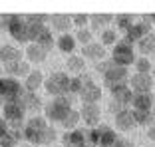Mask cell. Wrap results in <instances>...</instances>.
<instances>
[{
	"mask_svg": "<svg viewBox=\"0 0 155 147\" xmlns=\"http://www.w3.org/2000/svg\"><path fill=\"white\" fill-rule=\"evenodd\" d=\"M22 137L32 145H52L56 141V129L48 125L46 117L42 115H34L26 121L24 125Z\"/></svg>",
	"mask_w": 155,
	"mask_h": 147,
	"instance_id": "obj_1",
	"label": "cell"
},
{
	"mask_svg": "<svg viewBox=\"0 0 155 147\" xmlns=\"http://www.w3.org/2000/svg\"><path fill=\"white\" fill-rule=\"evenodd\" d=\"M70 111H72V100H70V96L54 97L50 103H46V106H44L46 121H58V123H62Z\"/></svg>",
	"mask_w": 155,
	"mask_h": 147,
	"instance_id": "obj_2",
	"label": "cell"
},
{
	"mask_svg": "<svg viewBox=\"0 0 155 147\" xmlns=\"http://www.w3.org/2000/svg\"><path fill=\"white\" fill-rule=\"evenodd\" d=\"M46 92L54 97H64L70 93V78L64 72H54L48 76V80H44Z\"/></svg>",
	"mask_w": 155,
	"mask_h": 147,
	"instance_id": "obj_3",
	"label": "cell"
},
{
	"mask_svg": "<svg viewBox=\"0 0 155 147\" xmlns=\"http://www.w3.org/2000/svg\"><path fill=\"white\" fill-rule=\"evenodd\" d=\"M111 62L121 68H127L135 62V50H133V44H129L127 40H117V44L114 46L111 52Z\"/></svg>",
	"mask_w": 155,
	"mask_h": 147,
	"instance_id": "obj_4",
	"label": "cell"
},
{
	"mask_svg": "<svg viewBox=\"0 0 155 147\" xmlns=\"http://www.w3.org/2000/svg\"><path fill=\"white\" fill-rule=\"evenodd\" d=\"M2 111H4V117H2V119H4L6 123L12 125V129H18L20 125H22L26 111H24L20 100H16V101H4V103H2Z\"/></svg>",
	"mask_w": 155,
	"mask_h": 147,
	"instance_id": "obj_5",
	"label": "cell"
},
{
	"mask_svg": "<svg viewBox=\"0 0 155 147\" xmlns=\"http://www.w3.org/2000/svg\"><path fill=\"white\" fill-rule=\"evenodd\" d=\"M24 93V86L16 78H0V100L16 101Z\"/></svg>",
	"mask_w": 155,
	"mask_h": 147,
	"instance_id": "obj_6",
	"label": "cell"
},
{
	"mask_svg": "<svg viewBox=\"0 0 155 147\" xmlns=\"http://www.w3.org/2000/svg\"><path fill=\"white\" fill-rule=\"evenodd\" d=\"M82 90H80V100H82V103H97V101L101 100V90L100 86H97L94 80L90 78V76H82Z\"/></svg>",
	"mask_w": 155,
	"mask_h": 147,
	"instance_id": "obj_7",
	"label": "cell"
},
{
	"mask_svg": "<svg viewBox=\"0 0 155 147\" xmlns=\"http://www.w3.org/2000/svg\"><path fill=\"white\" fill-rule=\"evenodd\" d=\"M101 76H104V82L107 83V87L119 86V83H127V68H121V66L114 64L111 60H110L107 70H105Z\"/></svg>",
	"mask_w": 155,
	"mask_h": 147,
	"instance_id": "obj_8",
	"label": "cell"
},
{
	"mask_svg": "<svg viewBox=\"0 0 155 147\" xmlns=\"http://www.w3.org/2000/svg\"><path fill=\"white\" fill-rule=\"evenodd\" d=\"M6 32H8L16 42H20V44L28 42V24H26V20H24V16L14 14V16H12V22H10V26H8V30H6Z\"/></svg>",
	"mask_w": 155,
	"mask_h": 147,
	"instance_id": "obj_9",
	"label": "cell"
},
{
	"mask_svg": "<svg viewBox=\"0 0 155 147\" xmlns=\"http://www.w3.org/2000/svg\"><path fill=\"white\" fill-rule=\"evenodd\" d=\"M151 30V22L147 20V16L143 20H139V22H133L131 26L127 28V32H125V40L129 42V44H133V42H139L143 36H147Z\"/></svg>",
	"mask_w": 155,
	"mask_h": 147,
	"instance_id": "obj_10",
	"label": "cell"
},
{
	"mask_svg": "<svg viewBox=\"0 0 155 147\" xmlns=\"http://www.w3.org/2000/svg\"><path fill=\"white\" fill-rule=\"evenodd\" d=\"M129 83V90H133V93H149V90L153 87V78L149 74H133Z\"/></svg>",
	"mask_w": 155,
	"mask_h": 147,
	"instance_id": "obj_11",
	"label": "cell"
},
{
	"mask_svg": "<svg viewBox=\"0 0 155 147\" xmlns=\"http://www.w3.org/2000/svg\"><path fill=\"white\" fill-rule=\"evenodd\" d=\"M100 106L97 103H84L82 111H80V119H84V123L90 127H96L100 123Z\"/></svg>",
	"mask_w": 155,
	"mask_h": 147,
	"instance_id": "obj_12",
	"label": "cell"
},
{
	"mask_svg": "<svg viewBox=\"0 0 155 147\" xmlns=\"http://www.w3.org/2000/svg\"><path fill=\"white\" fill-rule=\"evenodd\" d=\"M20 103H22L24 111L26 113H38V111L42 109V100L38 97V93H32V92H26L24 90V93L20 96Z\"/></svg>",
	"mask_w": 155,
	"mask_h": 147,
	"instance_id": "obj_13",
	"label": "cell"
},
{
	"mask_svg": "<svg viewBox=\"0 0 155 147\" xmlns=\"http://www.w3.org/2000/svg\"><path fill=\"white\" fill-rule=\"evenodd\" d=\"M62 143L64 147H87V137H86V131L82 129H72L62 137Z\"/></svg>",
	"mask_w": 155,
	"mask_h": 147,
	"instance_id": "obj_14",
	"label": "cell"
},
{
	"mask_svg": "<svg viewBox=\"0 0 155 147\" xmlns=\"http://www.w3.org/2000/svg\"><path fill=\"white\" fill-rule=\"evenodd\" d=\"M0 62H2L4 68L6 66H12V64H18V62H22V52L18 48L6 44V46L0 48Z\"/></svg>",
	"mask_w": 155,
	"mask_h": 147,
	"instance_id": "obj_15",
	"label": "cell"
},
{
	"mask_svg": "<svg viewBox=\"0 0 155 147\" xmlns=\"http://www.w3.org/2000/svg\"><path fill=\"white\" fill-rule=\"evenodd\" d=\"M110 92H111V97H114V101H117V103H121V106H127L129 101H131V97H133V92L129 90L127 83L111 86V87H110Z\"/></svg>",
	"mask_w": 155,
	"mask_h": 147,
	"instance_id": "obj_16",
	"label": "cell"
},
{
	"mask_svg": "<svg viewBox=\"0 0 155 147\" xmlns=\"http://www.w3.org/2000/svg\"><path fill=\"white\" fill-rule=\"evenodd\" d=\"M96 133H97V147H111L117 139L115 131L110 127V125H100L96 127Z\"/></svg>",
	"mask_w": 155,
	"mask_h": 147,
	"instance_id": "obj_17",
	"label": "cell"
},
{
	"mask_svg": "<svg viewBox=\"0 0 155 147\" xmlns=\"http://www.w3.org/2000/svg\"><path fill=\"white\" fill-rule=\"evenodd\" d=\"M129 103H131L133 111H151L153 96H151V93H133V97H131Z\"/></svg>",
	"mask_w": 155,
	"mask_h": 147,
	"instance_id": "obj_18",
	"label": "cell"
},
{
	"mask_svg": "<svg viewBox=\"0 0 155 147\" xmlns=\"http://www.w3.org/2000/svg\"><path fill=\"white\" fill-rule=\"evenodd\" d=\"M82 52H84L82 58H87V60H94V62H101L105 58V48L100 42H90L87 46H84Z\"/></svg>",
	"mask_w": 155,
	"mask_h": 147,
	"instance_id": "obj_19",
	"label": "cell"
},
{
	"mask_svg": "<svg viewBox=\"0 0 155 147\" xmlns=\"http://www.w3.org/2000/svg\"><path fill=\"white\" fill-rule=\"evenodd\" d=\"M50 22H52V28H54L56 32L60 34H68L70 26H72V16L70 14H52L50 16Z\"/></svg>",
	"mask_w": 155,
	"mask_h": 147,
	"instance_id": "obj_20",
	"label": "cell"
},
{
	"mask_svg": "<svg viewBox=\"0 0 155 147\" xmlns=\"http://www.w3.org/2000/svg\"><path fill=\"white\" fill-rule=\"evenodd\" d=\"M115 117V127L119 129V131H129V129L135 125V121H133V115H131V109H121L119 113L114 115Z\"/></svg>",
	"mask_w": 155,
	"mask_h": 147,
	"instance_id": "obj_21",
	"label": "cell"
},
{
	"mask_svg": "<svg viewBox=\"0 0 155 147\" xmlns=\"http://www.w3.org/2000/svg\"><path fill=\"white\" fill-rule=\"evenodd\" d=\"M40 86H44V76H42V72L40 70H30V74H28L26 80H24V90L36 93V90Z\"/></svg>",
	"mask_w": 155,
	"mask_h": 147,
	"instance_id": "obj_22",
	"label": "cell"
},
{
	"mask_svg": "<svg viewBox=\"0 0 155 147\" xmlns=\"http://www.w3.org/2000/svg\"><path fill=\"white\" fill-rule=\"evenodd\" d=\"M137 48L143 54V58H147L149 54H155V32H149L147 36H143L137 42Z\"/></svg>",
	"mask_w": 155,
	"mask_h": 147,
	"instance_id": "obj_23",
	"label": "cell"
},
{
	"mask_svg": "<svg viewBox=\"0 0 155 147\" xmlns=\"http://www.w3.org/2000/svg\"><path fill=\"white\" fill-rule=\"evenodd\" d=\"M46 56H48V52H46L44 48H40L38 44H30V46L26 48V58H28V62H32V64L44 62Z\"/></svg>",
	"mask_w": 155,
	"mask_h": 147,
	"instance_id": "obj_24",
	"label": "cell"
},
{
	"mask_svg": "<svg viewBox=\"0 0 155 147\" xmlns=\"http://www.w3.org/2000/svg\"><path fill=\"white\" fill-rule=\"evenodd\" d=\"M76 44H78L76 38H74L70 32H68V34H62V36L58 38V42H56V46L60 48V52H64V54H70V56H72V52H74V50H76Z\"/></svg>",
	"mask_w": 155,
	"mask_h": 147,
	"instance_id": "obj_25",
	"label": "cell"
},
{
	"mask_svg": "<svg viewBox=\"0 0 155 147\" xmlns=\"http://www.w3.org/2000/svg\"><path fill=\"white\" fill-rule=\"evenodd\" d=\"M110 22H114V16H111V14H91L90 16V24H91L94 30H101V32H104L105 26Z\"/></svg>",
	"mask_w": 155,
	"mask_h": 147,
	"instance_id": "obj_26",
	"label": "cell"
},
{
	"mask_svg": "<svg viewBox=\"0 0 155 147\" xmlns=\"http://www.w3.org/2000/svg\"><path fill=\"white\" fill-rule=\"evenodd\" d=\"M20 139H22V133L18 129H8V133L0 137V147H18Z\"/></svg>",
	"mask_w": 155,
	"mask_h": 147,
	"instance_id": "obj_27",
	"label": "cell"
},
{
	"mask_svg": "<svg viewBox=\"0 0 155 147\" xmlns=\"http://www.w3.org/2000/svg\"><path fill=\"white\" fill-rule=\"evenodd\" d=\"M6 74L10 78H16V76H28L30 74V64L28 62H18V64H12V66H6Z\"/></svg>",
	"mask_w": 155,
	"mask_h": 147,
	"instance_id": "obj_28",
	"label": "cell"
},
{
	"mask_svg": "<svg viewBox=\"0 0 155 147\" xmlns=\"http://www.w3.org/2000/svg\"><path fill=\"white\" fill-rule=\"evenodd\" d=\"M114 20H115L117 30H119V32H123V34L127 32V28L133 24V16H131V14H115Z\"/></svg>",
	"mask_w": 155,
	"mask_h": 147,
	"instance_id": "obj_29",
	"label": "cell"
},
{
	"mask_svg": "<svg viewBox=\"0 0 155 147\" xmlns=\"http://www.w3.org/2000/svg\"><path fill=\"white\" fill-rule=\"evenodd\" d=\"M131 115H133L135 125H153V113L151 111H133L131 109Z\"/></svg>",
	"mask_w": 155,
	"mask_h": 147,
	"instance_id": "obj_30",
	"label": "cell"
},
{
	"mask_svg": "<svg viewBox=\"0 0 155 147\" xmlns=\"http://www.w3.org/2000/svg\"><path fill=\"white\" fill-rule=\"evenodd\" d=\"M84 68H86V62H84L82 56H68V70H72V72H84Z\"/></svg>",
	"mask_w": 155,
	"mask_h": 147,
	"instance_id": "obj_31",
	"label": "cell"
},
{
	"mask_svg": "<svg viewBox=\"0 0 155 147\" xmlns=\"http://www.w3.org/2000/svg\"><path fill=\"white\" fill-rule=\"evenodd\" d=\"M78 121H80V111H74V109H72L68 115H66V119L62 121V125H64L68 131H72V129H76Z\"/></svg>",
	"mask_w": 155,
	"mask_h": 147,
	"instance_id": "obj_32",
	"label": "cell"
},
{
	"mask_svg": "<svg viewBox=\"0 0 155 147\" xmlns=\"http://www.w3.org/2000/svg\"><path fill=\"white\" fill-rule=\"evenodd\" d=\"M76 42H80L82 46H87L90 42H94V34H91V30H87V28H82V30H78L76 36Z\"/></svg>",
	"mask_w": 155,
	"mask_h": 147,
	"instance_id": "obj_33",
	"label": "cell"
},
{
	"mask_svg": "<svg viewBox=\"0 0 155 147\" xmlns=\"http://www.w3.org/2000/svg\"><path fill=\"white\" fill-rule=\"evenodd\" d=\"M111 44H117V32L115 30H104L101 32V46H111Z\"/></svg>",
	"mask_w": 155,
	"mask_h": 147,
	"instance_id": "obj_34",
	"label": "cell"
},
{
	"mask_svg": "<svg viewBox=\"0 0 155 147\" xmlns=\"http://www.w3.org/2000/svg\"><path fill=\"white\" fill-rule=\"evenodd\" d=\"M72 16V24H76V26H80V30L82 28H86V24L90 22V14H70Z\"/></svg>",
	"mask_w": 155,
	"mask_h": 147,
	"instance_id": "obj_35",
	"label": "cell"
},
{
	"mask_svg": "<svg viewBox=\"0 0 155 147\" xmlns=\"http://www.w3.org/2000/svg\"><path fill=\"white\" fill-rule=\"evenodd\" d=\"M133 64H135V68H137V74H149V70H151V64H149L147 58H139V60H135Z\"/></svg>",
	"mask_w": 155,
	"mask_h": 147,
	"instance_id": "obj_36",
	"label": "cell"
},
{
	"mask_svg": "<svg viewBox=\"0 0 155 147\" xmlns=\"http://www.w3.org/2000/svg\"><path fill=\"white\" fill-rule=\"evenodd\" d=\"M26 22H40V24H46V20H50L48 14H26L24 16Z\"/></svg>",
	"mask_w": 155,
	"mask_h": 147,
	"instance_id": "obj_37",
	"label": "cell"
},
{
	"mask_svg": "<svg viewBox=\"0 0 155 147\" xmlns=\"http://www.w3.org/2000/svg\"><path fill=\"white\" fill-rule=\"evenodd\" d=\"M82 76H78V78H70V93H80L82 90Z\"/></svg>",
	"mask_w": 155,
	"mask_h": 147,
	"instance_id": "obj_38",
	"label": "cell"
},
{
	"mask_svg": "<svg viewBox=\"0 0 155 147\" xmlns=\"http://www.w3.org/2000/svg\"><path fill=\"white\" fill-rule=\"evenodd\" d=\"M12 16L14 14H4V16H0V28H2V30H8L10 22H12Z\"/></svg>",
	"mask_w": 155,
	"mask_h": 147,
	"instance_id": "obj_39",
	"label": "cell"
},
{
	"mask_svg": "<svg viewBox=\"0 0 155 147\" xmlns=\"http://www.w3.org/2000/svg\"><path fill=\"white\" fill-rule=\"evenodd\" d=\"M111 147H135V145H133L129 139H125V137H117V139H115V143H114Z\"/></svg>",
	"mask_w": 155,
	"mask_h": 147,
	"instance_id": "obj_40",
	"label": "cell"
},
{
	"mask_svg": "<svg viewBox=\"0 0 155 147\" xmlns=\"http://www.w3.org/2000/svg\"><path fill=\"white\" fill-rule=\"evenodd\" d=\"M121 109H125V106H121V103H117V101L111 100V103H110V111H111V113L115 115V113H119Z\"/></svg>",
	"mask_w": 155,
	"mask_h": 147,
	"instance_id": "obj_41",
	"label": "cell"
},
{
	"mask_svg": "<svg viewBox=\"0 0 155 147\" xmlns=\"http://www.w3.org/2000/svg\"><path fill=\"white\" fill-rule=\"evenodd\" d=\"M107 66H110V62H96V66H94V68H96V72H100V74H104L105 70H107Z\"/></svg>",
	"mask_w": 155,
	"mask_h": 147,
	"instance_id": "obj_42",
	"label": "cell"
},
{
	"mask_svg": "<svg viewBox=\"0 0 155 147\" xmlns=\"http://www.w3.org/2000/svg\"><path fill=\"white\" fill-rule=\"evenodd\" d=\"M8 129H10V127H8V123H6V121L0 117V137H4V135L8 133Z\"/></svg>",
	"mask_w": 155,
	"mask_h": 147,
	"instance_id": "obj_43",
	"label": "cell"
},
{
	"mask_svg": "<svg viewBox=\"0 0 155 147\" xmlns=\"http://www.w3.org/2000/svg\"><path fill=\"white\" fill-rule=\"evenodd\" d=\"M147 135H149L151 139H155V125H151V127L147 129Z\"/></svg>",
	"mask_w": 155,
	"mask_h": 147,
	"instance_id": "obj_44",
	"label": "cell"
},
{
	"mask_svg": "<svg viewBox=\"0 0 155 147\" xmlns=\"http://www.w3.org/2000/svg\"><path fill=\"white\" fill-rule=\"evenodd\" d=\"M147 20L151 22V26H155V14H149V16H147Z\"/></svg>",
	"mask_w": 155,
	"mask_h": 147,
	"instance_id": "obj_45",
	"label": "cell"
},
{
	"mask_svg": "<svg viewBox=\"0 0 155 147\" xmlns=\"http://www.w3.org/2000/svg\"><path fill=\"white\" fill-rule=\"evenodd\" d=\"M153 76H155V68H153Z\"/></svg>",
	"mask_w": 155,
	"mask_h": 147,
	"instance_id": "obj_46",
	"label": "cell"
},
{
	"mask_svg": "<svg viewBox=\"0 0 155 147\" xmlns=\"http://www.w3.org/2000/svg\"><path fill=\"white\" fill-rule=\"evenodd\" d=\"M18 147H26V145H18Z\"/></svg>",
	"mask_w": 155,
	"mask_h": 147,
	"instance_id": "obj_47",
	"label": "cell"
},
{
	"mask_svg": "<svg viewBox=\"0 0 155 147\" xmlns=\"http://www.w3.org/2000/svg\"><path fill=\"white\" fill-rule=\"evenodd\" d=\"M0 107H2V101H0Z\"/></svg>",
	"mask_w": 155,
	"mask_h": 147,
	"instance_id": "obj_48",
	"label": "cell"
},
{
	"mask_svg": "<svg viewBox=\"0 0 155 147\" xmlns=\"http://www.w3.org/2000/svg\"><path fill=\"white\" fill-rule=\"evenodd\" d=\"M153 103H155V97H153Z\"/></svg>",
	"mask_w": 155,
	"mask_h": 147,
	"instance_id": "obj_49",
	"label": "cell"
}]
</instances>
